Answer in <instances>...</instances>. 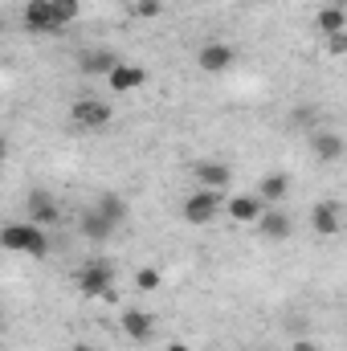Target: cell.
Returning <instances> with one entry per match:
<instances>
[{
  "label": "cell",
  "mask_w": 347,
  "mask_h": 351,
  "mask_svg": "<svg viewBox=\"0 0 347 351\" xmlns=\"http://www.w3.org/2000/svg\"><path fill=\"white\" fill-rule=\"evenodd\" d=\"M0 245L12 254H29V258H49V237L41 225L21 221V225H4L0 229Z\"/></svg>",
  "instance_id": "obj_1"
},
{
  "label": "cell",
  "mask_w": 347,
  "mask_h": 351,
  "mask_svg": "<svg viewBox=\"0 0 347 351\" xmlns=\"http://www.w3.org/2000/svg\"><path fill=\"white\" fill-rule=\"evenodd\" d=\"M225 204H229L225 192H217V188H196V192L184 200V221H188V225H208Z\"/></svg>",
  "instance_id": "obj_2"
},
{
  "label": "cell",
  "mask_w": 347,
  "mask_h": 351,
  "mask_svg": "<svg viewBox=\"0 0 347 351\" xmlns=\"http://www.w3.org/2000/svg\"><path fill=\"white\" fill-rule=\"evenodd\" d=\"M74 282H78V290L86 294V298H106L115 286V269H110V262H90V265H82L78 274H74Z\"/></svg>",
  "instance_id": "obj_3"
},
{
  "label": "cell",
  "mask_w": 347,
  "mask_h": 351,
  "mask_svg": "<svg viewBox=\"0 0 347 351\" xmlns=\"http://www.w3.org/2000/svg\"><path fill=\"white\" fill-rule=\"evenodd\" d=\"M70 119H74L78 127H86V131H98V127H106V123L115 119V106L102 102V98H78V102L70 106Z\"/></svg>",
  "instance_id": "obj_4"
},
{
  "label": "cell",
  "mask_w": 347,
  "mask_h": 351,
  "mask_svg": "<svg viewBox=\"0 0 347 351\" xmlns=\"http://www.w3.org/2000/svg\"><path fill=\"white\" fill-rule=\"evenodd\" d=\"M233 62H237V53H233V45H225V41H204V45L196 49V70H200V74H225Z\"/></svg>",
  "instance_id": "obj_5"
},
{
  "label": "cell",
  "mask_w": 347,
  "mask_h": 351,
  "mask_svg": "<svg viewBox=\"0 0 347 351\" xmlns=\"http://www.w3.org/2000/svg\"><path fill=\"white\" fill-rule=\"evenodd\" d=\"M25 213H29V221L33 225H53L58 217H62V208H58V200H53V192H45V188H33L29 192V200H25Z\"/></svg>",
  "instance_id": "obj_6"
},
{
  "label": "cell",
  "mask_w": 347,
  "mask_h": 351,
  "mask_svg": "<svg viewBox=\"0 0 347 351\" xmlns=\"http://www.w3.org/2000/svg\"><path fill=\"white\" fill-rule=\"evenodd\" d=\"M290 233H294L290 213H282V208H270V204H265V213L258 217V237H261V241H286Z\"/></svg>",
  "instance_id": "obj_7"
},
{
  "label": "cell",
  "mask_w": 347,
  "mask_h": 351,
  "mask_svg": "<svg viewBox=\"0 0 347 351\" xmlns=\"http://www.w3.org/2000/svg\"><path fill=\"white\" fill-rule=\"evenodd\" d=\"M192 180H196V188H217V192H225L229 180H233V168L221 164V160H200V164L192 168Z\"/></svg>",
  "instance_id": "obj_8"
},
{
  "label": "cell",
  "mask_w": 347,
  "mask_h": 351,
  "mask_svg": "<svg viewBox=\"0 0 347 351\" xmlns=\"http://www.w3.org/2000/svg\"><path fill=\"white\" fill-rule=\"evenodd\" d=\"M21 21H25V29H29V33H58V21H53V4H49V0H29Z\"/></svg>",
  "instance_id": "obj_9"
},
{
  "label": "cell",
  "mask_w": 347,
  "mask_h": 351,
  "mask_svg": "<svg viewBox=\"0 0 347 351\" xmlns=\"http://www.w3.org/2000/svg\"><path fill=\"white\" fill-rule=\"evenodd\" d=\"M115 66H119V58H115L110 49H90V53L78 58V70L90 74V78H110V74H115Z\"/></svg>",
  "instance_id": "obj_10"
},
{
  "label": "cell",
  "mask_w": 347,
  "mask_h": 351,
  "mask_svg": "<svg viewBox=\"0 0 347 351\" xmlns=\"http://www.w3.org/2000/svg\"><path fill=\"white\" fill-rule=\"evenodd\" d=\"M311 229H315L319 237H335V233L344 229V221H339V208H335L331 200L315 204V208H311Z\"/></svg>",
  "instance_id": "obj_11"
},
{
  "label": "cell",
  "mask_w": 347,
  "mask_h": 351,
  "mask_svg": "<svg viewBox=\"0 0 347 351\" xmlns=\"http://www.w3.org/2000/svg\"><path fill=\"white\" fill-rule=\"evenodd\" d=\"M123 331H127L135 343H147V339L156 335V319H152L147 311H135V306H127V311H123Z\"/></svg>",
  "instance_id": "obj_12"
},
{
  "label": "cell",
  "mask_w": 347,
  "mask_h": 351,
  "mask_svg": "<svg viewBox=\"0 0 347 351\" xmlns=\"http://www.w3.org/2000/svg\"><path fill=\"white\" fill-rule=\"evenodd\" d=\"M229 217L241 221V225H258V217L265 213V200L261 196H229Z\"/></svg>",
  "instance_id": "obj_13"
},
{
  "label": "cell",
  "mask_w": 347,
  "mask_h": 351,
  "mask_svg": "<svg viewBox=\"0 0 347 351\" xmlns=\"http://www.w3.org/2000/svg\"><path fill=\"white\" fill-rule=\"evenodd\" d=\"M106 82H110L115 94H127V90H139L143 82H147V70H143V66H127V62H119L115 74H110Z\"/></svg>",
  "instance_id": "obj_14"
},
{
  "label": "cell",
  "mask_w": 347,
  "mask_h": 351,
  "mask_svg": "<svg viewBox=\"0 0 347 351\" xmlns=\"http://www.w3.org/2000/svg\"><path fill=\"white\" fill-rule=\"evenodd\" d=\"M258 196L265 200V204H282V200L290 196V176H286V172H270V176H261Z\"/></svg>",
  "instance_id": "obj_15"
},
{
  "label": "cell",
  "mask_w": 347,
  "mask_h": 351,
  "mask_svg": "<svg viewBox=\"0 0 347 351\" xmlns=\"http://www.w3.org/2000/svg\"><path fill=\"white\" fill-rule=\"evenodd\" d=\"M78 233H82L86 241H106V237L115 233V225H110L98 208H86V213H82V221H78Z\"/></svg>",
  "instance_id": "obj_16"
},
{
  "label": "cell",
  "mask_w": 347,
  "mask_h": 351,
  "mask_svg": "<svg viewBox=\"0 0 347 351\" xmlns=\"http://www.w3.org/2000/svg\"><path fill=\"white\" fill-rule=\"evenodd\" d=\"M94 208H98V213H102V217H106L115 229H119V225H127V200H123V196H115V192H102V196L94 200Z\"/></svg>",
  "instance_id": "obj_17"
},
{
  "label": "cell",
  "mask_w": 347,
  "mask_h": 351,
  "mask_svg": "<svg viewBox=\"0 0 347 351\" xmlns=\"http://www.w3.org/2000/svg\"><path fill=\"white\" fill-rule=\"evenodd\" d=\"M315 25H319L327 37H331V33H344V29H347V12L339 8V4H323V8H319V16H315Z\"/></svg>",
  "instance_id": "obj_18"
},
{
  "label": "cell",
  "mask_w": 347,
  "mask_h": 351,
  "mask_svg": "<svg viewBox=\"0 0 347 351\" xmlns=\"http://www.w3.org/2000/svg\"><path fill=\"white\" fill-rule=\"evenodd\" d=\"M53 4V21H58V33L66 29V25H74L78 21V12H82V0H49Z\"/></svg>",
  "instance_id": "obj_19"
},
{
  "label": "cell",
  "mask_w": 347,
  "mask_h": 351,
  "mask_svg": "<svg viewBox=\"0 0 347 351\" xmlns=\"http://www.w3.org/2000/svg\"><path fill=\"white\" fill-rule=\"evenodd\" d=\"M315 156H319V160L344 156V139H339V135H315Z\"/></svg>",
  "instance_id": "obj_20"
},
{
  "label": "cell",
  "mask_w": 347,
  "mask_h": 351,
  "mask_svg": "<svg viewBox=\"0 0 347 351\" xmlns=\"http://www.w3.org/2000/svg\"><path fill=\"white\" fill-rule=\"evenodd\" d=\"M135 286H139L143 294H152V290H160V286H164V274H160L156 265H143V269L135 274Z\"/></svg>",
  "instance_id": "obj_21"
},
{
  "label": "cell",
  "mask_w": 347,
  "mask_h": 351,
  "mask_svg": "<svg viewBox=\"0 0 347 351\" xmlns=\"http://www.w3.org/2000/svg\"><path fill=\"white\" fill-rule=\"evenodd\" d=\"M139 21H156L160 12H164V0H135V8H131Z\"/></svg>",
  "instance_id": "obj_22"
},
{
  "label": "cell",
  "mask_w": 347,
  "mask_h": 351,
  "mask_svg": "<svg viewBox=\"0 0 347 351\" xmlns=\"http://www.w3.org/2000/svg\"><path fill=\"white\" fill-rule=\"evenodd\" d=\"M327 53H331V58H344V53H347V29L327 37Z\"/></svg>",
  "instance_id": "obj_23"
},
{
  "label": "cell",
  "mask_w": 347,
  "mask_h": 351,
  "mask_svg": "<svg viewBox=\"0 0 347 351\" xmlns=\"http://www.w3.org/2000/svg\"><path fill=\"white\" fill-rule=\"evenodd\" d=\"M294 351H319V348H315L311 339H298V343H294Z\"/></svg>",
  "instance_id": "obj_24"
},
{
  "label": "cell",
  "mask_w": 347,
  "mask_h": 351,
  "mask_svg": "<svg viewBox=\"0 0 347 351\" xmlns=\"http://www.w3.org/2000/svg\"><path fill=\"white\" fill-rule=\"evenodd\" d=\"M164 351H192V348H188V343H180V339H172V343H168Z\"/></svg>",
  "instance_id": "obj_25"
},
{
  "label": "cell",
  "mask_w": 347,
  "mask_h": 351,
  "mask_svg": "<svg viewBox=\"0 0 347 351\" xmlns=\"http://www.w3.org/2000/svg\"><path fill=\"white\" fill-rule=\"evenodd\" d=\"M70 351H90V348H86V343H74V348H70Z\"/></svg>",
  "instance_id": "obj_26"
},
{
  "label": "cell",
  "mask_w": 347,
  "mask_h": 351,
  "mask_svg": "<svg viewBox=\"0 0 347 351\" xmlns=\"http://www.w3.org/2000/svg\"><path fill=\"white\" fill-rule=\"evenodd\" d=\"M327 4H339V8H347V0H327Z\"/></svg>",
  "instance_id": "obj_27"
}]
</instances>
